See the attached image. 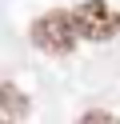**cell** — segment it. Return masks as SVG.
Segmentation results:
<instances>
[{"label": "cell", "mask_w": 120, "mask_h": 124, "mask_svg": "<svg viewBox=\"0 0 120 124\" xmlns=\"http://www.w3.org/2000/svg\"><path fill=\"white\" fill-rule=\"evenodd\" d=\"M72 20H76V32L84 36V40H108V36H116V28H120L116 12H112L104 0H84V4L72 12Z\"/></svg>", "instance_id": "cell-2"}, {"label": "cell", "mask_w": 120, "mask_h": 124, "mask_svg": "<svg viewBox=\"0 0 120 124\" xmlns=\"http://www.w3.org/2000/svg\"><path fill=\"white\" fill-rule=\"evenodd\" d=\"M76 20H72V12H48V16H40L36 24H32V44L44 52H52V56H64V52H72V44H76Z\"/></svg>", "instance_id": "cell-1"}, {"label": "cell", "mask_w": 120, "mask_h": 124, "mask_svg": "<svg viewBox=\"0 0 120 124\" xmlns=\"http://www.w3.org/2000/svg\"><path fill=\"white\" fill-rule=\"evenodd\" d=\"M76 124H116V116H112V112H96V108H92V112H84Z\"/></svg>", "instance_id": "cell-4"}, {"label": "cell", "mask_w": 120, "mask_h": 124, "mask_svg": "<svg viewBox=\"0 0 120 124\" xmlns=\"http://www.w3.org/2000/svg\"><path fill=\"white\" fill-rule=\"evenodd\" d=\"M0 96H4V120H8V124L20 120V112H24V96L16 92V84H4V88H0Z\"/></svg>", "instance_id": "cell-3"}]
</instances>
